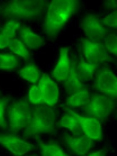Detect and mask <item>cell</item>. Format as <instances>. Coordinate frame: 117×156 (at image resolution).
I'll return each mask as SVG.
<instances>
[{"label":"cell","mask_w":117,"mask_h":156,"mask_svg":"<svg viewBox=\"0 0 117 156\" xmlns=\"http://www.w3.org/2000/svg\"><path fill=\"white\" fill-rule=\"evenodd\" d=\"M95 88L104 95L116 98L117 96V78L113 72L108 69L101 70L97 75Z\"/></svg>","instance_id":"52a82bcc"},{"label":"cell","mask_w":117,"mask_h":156,"mask_svg":"<svg viewBox=\"0 0 117 156\" xmlns=\"http://www.w3.org/2000/svg\"><path fill=\"white\" fill-rule=\"evenodd\" d=\"M0 145L17 156L26 154L34 148L31 143L13 134L0 133Z\"/></svg>","instance_id":"8992f818"},{"label":"cell","mask_w":117,"mask_h":156,"mask_svg":"<svg viewBox=\"0 0 117 156\" xmlns=\"http://www.w3.org/2000/svg\"><path fill=\"white\" fill-rule=\"evenodd\" d=\"M106 153L104 150H99L97 151H93V152L89 153L87 154V155L89 156H104L106 155Z\"/></svg>","instance_id":"f1b7e54d"},{"label":"cell","mask_w":117,"mask_h":156,"mask_svg":"<svg viewBox=\"0 0 117 156\" xmlns=\"http://www.w3.org/2000/svg\"><path fill=\"white\" fill-rule=\"evenodd\" d=\"M82 42L83 54L86 62L98 65L108 60V51L102 44L86 39Z\"/></svg>","instance_id":"9c48e42d"},{"label":"cell","mask_w":117,"mask_h":156,"mask_svg":"<svg viewBox=\"0 0 117 156\" xmlns=\"http://www.w3.org/2000/svg\"><path fill=\"white\" fill-rule=\"evenodd\" d=\"M8 48L14 54L23 58L28 59L30 57V53L27 47L21 40L14 38L10 42Z\"/></svg>","instance_id":"44dd1931"},{"label":"cell","mask_w":117,"mask_h":156,"mask_svg":"<svg viewBox=\"0 0 117 156\" xmlns=\"http://www.w3.org/2000/svg\"><path fill=\"white\" fill-rule=\"evenodd\" d=\"M9 41L6 40L0 33V49H4L8 48Z\"/></svg>","instance_id":"83f0119b"},{"label":"cell","mask_w":117,"mask_h":156,"mask_svg":"<svg viewBox=\"0 0 117 156\" xmlns=\"http://www.w3.org/2000/svg\"><path fill=\"white\" fill-rule=\"evenodd\" d=\"M59 124L62 127L69 130L74 135H81L82 132L75 111L70 109H68L66 113L62 117Z\"/></svg>","instance_id":"9a60e30c"},{"label":"cell","mask_w":117,"mask_h":156,"mask_svg":"<svg viewBox=\"0 0 117 156\" xmlns=\"http://www.w3.org/2000/svg\"><path fill=\"white\" fill-rule=\"evenodd\" d=\"M31 108L28 102L18 100L12 104L8 111V120L10 131L17 133L23 130L30 114Z\"/></svg>","instance_id":"5b68a950"},{"label":"cell","mask_w":117,"mask_h":156,"mask_svg":"<svg viewBox=\"0 0 117 156\" xmlns=\"http://www.w3.org/2000/svg\"><path fill=\"white\" fill-rule=\"evenodd\" d=\"M69 48H61L57 64L53 71V77L58 81H65L69 73L71 67Z\"/></svg>","instance_id":"4fadbf2b"},{"label":"cell","mask_w":117,"mask_h":156,"mask_svg":"<svg viewBox=\"0 0 117 156\" xmlns=\"http://www.w3.org/2000/svg\"><path fill=\"white\" fill-rule=\"evenodd\" d=\"M104 47L111 54L117 56V36L115 34L107 35L104 40Z\"/></svg>","instance_id":"cb8c5ba5"},{"label":"cell","mask_w":117,"mask_h":156,"mask_svg":"<svg viewBox=\"0 0 117 156\" xmlns=\"http://www.w3.org/2000/svg\"><path fill=\"white\" fill-rule=\"evenodd\" d=\"M39 149L42 156H64L68 154L56 143L51 142H40Z\"/></svg>","instance_id":"e0dca14e"},{"label":"cell","mask_w":117,"mask_h":156,"mask_svg":"<svg viewBox=\"0 0 117 156\" xmlns=\"http://www.w3.org/2000/svg\"><path fill=\"white\" fill-rule=\"evenodd\" d=\"M90 98L88 90L83 88L79 91L70 95L66 100V104L71 108L84 106L88 102Z\"/></svg>","instance_id":"d6986e66"},{"label":"cell","mask_w":117,"mask_h":156,"mask_svg":"<svg viewBox=\"0 0 117 156\" xmlns=\"http://www.w3.org/2000/svg\"><path fill=\"white\" fill-rule=\"evenodd\" d=\"M19 62L14 55L9 53H0V70L11 71L16 69Z\"/></svg>","instance_id":"7402d4cb"},{"label":"cell","mask_w":117,"mask_h":156,"mask_svg":"<svg viewBox=\"0 0 117 156\" xmlns=\"http://www.w3.org/2000/svg\"><path fill=\"white\" fill-rule=\"evenodd\" d=\"M80 124L82 132L92 141H99L102 138V131L100 121L91 116H83L75 112Z\"/></svg>","instance_id":"8fae6325"},{"label":"cell","mask_w":117,"mask_h":156,"mask_svg":"<svg viewBox=\"0 0 117 156\" xmlns=\"http://www.w3.org/2000/svg\"><path fill=\"white\" fill-rule=\"evenodd\" d=\"M19 34L20 40L29 49L39 48L44 44V40L42 38L29 27L25 26L20 27Z\"/></svg>","instance_id":"5bb4252c"},{"label":"cell","mask_w":117,"mask_h":156,"mask_svg":"<svg viewBox=\"0 0 117 156\" xmlns=\"http://www.w3.org/2000/svg\"><path fill=\"white\" fill-rule=\"evenodd\" d=\"M65 143L68 149L77 155H85L89 153L93 146V141L85 135H67Z\"/></svg>","instance_id":"7c38bea8"},{"label":"cell","mask_w":117,"mask_h":156,"mask_svg":"<svg viewBox=\"0 0 117 156\" xmlns=\"http://www.w3.org/2000/svg\"><path fill=\"white\" fill-rule=\"evenodd\" d=\"M28 98L29 102L35 105L43 103L42 95L38 86H33L30 88L28 92Z\"/></svg>","instance_id":"d4e9b609"},{"label":"cell","mask_w":117,"mask_h":156,"mask_svg":"<svg viewBox=\"0 0 117 156\" xmlns=\"http://www.w3.org/2000/svg\"><path fill=\"white\" fill-rule=\"evenodd\" d=\"M56 115L54 110L47 105H38L31 108L23 135L30 137L51 133L54 131Z\"/></svg>","instance_id":"7a4b0ae2"},{"label":"cell","mask_w":117,"mask_h":156,"mask_svg":"<svg viewBox=\"0 0 117 156\" xmlns=\"http://www.w3.org/2000/svg\"><path fill=\"white\" fill-rule=\"evenodd\" d=\"M82 28L88 40L95 42H100L108 34L105 27L95 15L86 16L82 21Z\"/></svg>","instance_id":"ba28073f"},{"label":"cell","mask_w":117,"mask_h":156,"mask_svg":"<svg viewBox=\"0 0 117 156\" xmlns=\"http://www.w3.org/2000/svg\"><path fill=\"white\" fill-rule=\"evenodd\" d=\"M64 82V87L66 91L69 95L83 89L82 81L76 73L75 64H71L69 73Z\"/></svg>","instance_id":"2e32d148"},{"label":"cell","mask_w":117,"mask_h":156,"mask_svg":"<svg viewBox=\"0 0 117 156\" xmlns=\"http://www.w3.org/2000/svg\"><path fill=\"white\" fill-rule=\"evenodd\" d=\"M45 7L43 1H11L2 6L1 12L9 18L31 20L39 17Z\"/></svg>","instance_id":"3957f363"},{"label":"cell","mask_w":117,"mask_h":156,"mask_svg":"<svg viewBox=\"0 0 117 156\" xmlns=\"http://www.w3.org/2000/svg\"><path fill=\"white\" fill-rule=\"evenodd\" d=\"M38 86L41 92L43 103L51 107L58 103L59 98L58 87L48 75L44 74L40 77Z\"/></svg>","instance_id":"30bf717a"},{"label":"cell","mask_w":117,"mask_h":156,"mask_svg":"<svg viewBox=\"0 0 117 156\" xmlns=\"http://www.w3.org/2000/svg\"><path fill=\"white\" fill-rule=\"evenodd\" d=\"M76 0H54L49 5L44 20V30L47 36L55 38L77 10Z\"/></svg>","instance_id":"6da1fadb"},{"label":"cell","mask_w":117,"mask_h":156,"mask_svg":"<svg viewBox=\"0 0 117 156\" xmlns=\"http://www.w3.org/2000/svg\"><path fill=\"white\" fill-rule=\"evenodd\" d=\"M112 98L104 94L94 95L84 106L83 109L89 116L99 121L105 120L115 108L116 102Z\"/></svg>","instance_id":"277c9868"},{"label":"cell","mask_w":117,"mask_h":156,"mask_svg":"<svg viewBox=\"0 0 117 156\" xmlns=\"http://www.w3.org/2000/svg\"><path fill=\"white\" fill-rule=\"evenodd\" d=\"M8 102V98H3L0 99V128H6L7 126V124L5 119V111Z\"/></svg>","instance_id":"484cf974"},{"label":"cell","mask_w":117,"mask_h":156,"mask_svg":"<svg viewBox=\"0 0 117 156\" xmlns=\"http://www.w3.org/2000/svg\"><path fill=\"white\" fill-rule=\"evenodd\" d=\"M20 28V23L14 19H12L6 23L0 33L10 42L15 38L16 32Z\"/></svg>","instance_id":"603a6c76"},{"label":"cell","mask_w":117,"mask_h":156,"mask_svg":"<svg viewBox=\"0 0 117 156\" xmlns=\"http://www.w3.org/2000/svg\"><path fill=\"white\" fill-rule=\"evenodd\" d=\"M102 22L104 25L110 28H117V12L116 11L104 17L102 20Z\"/></svg>","instance_id":"4316f807"},{"label":"cell","mask_w":117,"mask_h":156,"mask_svg":"<svg viewBox=\"0 0 117 156\" xmlns=\"http://www.w3.org/2000/svg\"><path fill=\"white\" fill-rule=\"evenodd\" d=\"M97 66L96 64L82 60L75 66V70L81 81H87L92 78Z\"/></svg>","instance_id":"ac0fdd59"},{"label":"cell","mask_w":117,"mask_h":156,"mask_svg":"<svg viewBox=\"0 0 117 156\" xmlns=\"http://www.w3.org/2000/svg\"><path fill=\"white\" fill-rule=\"evenodd\" d=\"M19 75L24 80L35 84L40 79V72L38 66L34 64H29L20 70Z\"/></svg>","instance_id":"ffe728a7"}]
</instances>
